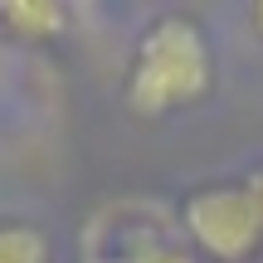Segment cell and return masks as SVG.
I'll return each mask as SVG.
<instances>
[{
	"instance_id": "obj_6",
	"label": "cell",
	"mask_w": 263,
	"mask_h": 263,
	"mask_svg": "<svg viewBox=\"0 0 263 263\" xmlns=\"http://www.w3.org/2000/svg\"><path fill=\"white\" fill-rule=\"evenodd\" d=\"M254 25H258V29H263V5H254Z\"/></svg>"
},
{
	"instance_id": "obj_2",
	"label": "cell",
	"mask_w": 263,
	"mask_h": 263,
	"mask_svg": "<svg viewBox=\"0 0 263 263\" xmlns=\"http://www.w3.org/2000/svg\"><path fill=\"white\" fill-rule=\"evenodd\" d=\"M180 234L215 263H249L263 249V200L254 180L200 185L180 200Z\"/></svg>"
},
{
	"instance_id": "obj_3",
	"label": "cell",
	"mask_w": 263,
	"mask_h": 263,
	"mask_svg": "<svg viewBox=\"0 0 263 263\" xmlns=\"http://www.w3.org/2000/svg\"><path fill=\"white\" fill-rule=\"evenodd\" d=\"M0 29L20 44H49L68 29V10L54 0H0Z\"/></svg>"
},
{
	"instance_id": "obj_4",
	"label": "cell",
	"mask_w": 263,
	"mask_h": 263,
	"mask_svg": "<svg viewBox=\"0 0 263 263\" xmlns=\"http://www.w3.org/2000/svg\"><path fill=\"white\" fill-rule=\"evenodd\" d=\"M0 263H54L44 229L25 219H0Z\"/></svg>"
},
{
	"instance_id": "obj_7",
	"label": "cell",
	"mask_w": 263,
	"mask_h": 263,
	"mask_svg": "<svg viewBox=\"0 0 263 263\" xmlns=\"http://www.w3.org/2000/svg\"><path fill=\"white\" fill-rule=\"evenodd\" d=\"M254 190H258V200H263V176H258V180H254Z\"/></svg>"
},
{
	"instance_id": "obj_1",
	"label": "cell",
	"mask_w": 263,
	"mask_h": 263,
	"mask_svg": "<svg viewBox=\"0 0 263 263\" xmlns=\"http://www.w3.org/2000/svg\"><path fill=\"white\" fill-rule=\"evenodd\" d=\"M215 88V54L190 15H156L137 39L127 68V107L137 117H171Z\"/></svg>"
},
{
	"instance_id": "obj_5",
	"label": "cell",
	"mask_w": 263,
	"mask_h": 263,
	"mask_svg": "<svg viewBox=\"0 0 263 263\" xmlns=\"http://www.w3.org/2000/svg\"><path fill=\"white\" fill-rule=\"evenodd\" d=\"M117 263H195V258H190L185 244H176V239H166V234H141V239L127 244V254Z\"/></svg>"
}]
</instances>
